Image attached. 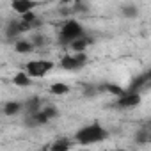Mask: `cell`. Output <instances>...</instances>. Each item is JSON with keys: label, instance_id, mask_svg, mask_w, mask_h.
Returning <instances> with one entry per match:
<instances>
[{"label": "cell", "instance_id": "obj_1", "mask_svg": "<svg viewBox=\"0 0 151 151\" xmlns=\"http://www.w3.org/2000/svg\"><path fill=\"white\" fill-rule=\"evenodd\" d=\"M107 137H109V132H107L101 124H98V123L80 128V130L77 132V135H75L77 142H80V144H84V146L101 142V140H105Z\"/></svg>", "mask_w": 151, "mask_h": 151}, {"label": "cell", "instance_id": "obj_2", "mask_svg": "<svg viewBox=\"0 0 151 151\" xmlns=\"http://www.w3.org/2000/svg\"><path fill=\"white\" fill-rule=\"evenodd\" d=\"M80 37H84V27H82V23H78L77 20H68L62 25L60 34H59L60 43H73V41H77Z\"/></svg>", "mask_w": 151, "mask_h": 151}, {"label": "cell", "instance_id": "obj_3", "mask_svg": "<svg viewBox=\"0 0 151 151\" xmlns=\"http://www.w3.org/2000/svg\"><path fill=\"white\" fill-rule=\"evenodd\" d=\"M53 69V62L50 60H43V59H36V60H30L27 62L25 66V73L29 75L30 78H43L48 71Z\"/></svg>", "mask_w": 151, "mask_h": 151}, {"label": "cell", "instance_id": "obj_4", "mask_svg": "<svg viewBox=\"0 0 151 151\" xmlns=\"http://www.w3.org/2000/svg\"><path fill=\"white\" fill-rule=\"evenodd\" d=\"M87 62V55L86 53H75V55H66L60 59V68L66 71H73L78 69Z\"/></svg>", "mask_w": 151, "mask_h": 151}, {"label": "cell", "instance_id": "obj_5", "mask_svg": "<svg viewBox=\"0 0 151 151\" xmlns=\"http://www.w3.org/2000/svg\"><path fill=\"white\" fill-rule=\"evenodd\" d=\"M139 103H140V94L139 93H126L124 91V94L119 96L116 105L119 109H132V107H137Z\"/></svg>", "mask_w": 151, "mask_h": 151}, {"label": "cell", "instance_id": "obj_6", "mask_svg": "<svg viewBox=\"0 0 151 151\" xmlns=\"http://www.w3.org/2000/svg\"><path fill=\"white\" fill-rule=\"evenodd\" d=\"M36 6H37V4L32 2V0H13V2H11V9H13L16 14H20V16H23V14H27V13H32V9H34Z\"/></svg>", "mask_w": 151, "mask_h": 151}, {"label": "cell", "instance_id": "obj_7", "mask_svg": "<svg viewBox=\"0 0 151 151\" xmlns=\"http://www.w3.org/2000/svg\"><path fill=\"white\" fill-rule=\"evenodd\" d=\"M149 80H151V71H146V73L139 75L135 80H132V84H130V87H128L126 93H137V89L147 87L149 86Z\"/></svg>", "mask_w": 151, "mask_h": 151}, {"label": "cell", "instance_id": "obj_8", "mask_svg": "<svg viewBox=\"0 0 151 151\" xmlns=\"http://www.w3.org/2000/svg\"><path fill=\"white\" fill-rule=\"evenodd\" d=\"M29 29L20 22V20H13L9 25H7V29H6V36L7 37H16V36H20V34H23V32H27Z\"/></svg>", "mask_w": 151, "mask_h": 151}, {"label": "cell", "instance_id": "obj_9", "mask_svg": "<svg viewBox=\"0 0 151 151\" xmlns=\"http://www.w3.org/2000/svg\"><path fill=\"white\" fill-rule=\"evenodd\" d=\"M23 105V109L27 110V114H36V112H39L41 110V100L37 98V96H32V98H29L25 103H22Z\"/></svg>", "mask_w": 151, "mask_h": 151}, {"label": "cell", "instance_id": "obj_10", "mask_svg": "<svg viewBox=\"0 0 151 151\" xmlns=\"http://www.w3.org/2000/svg\"><path fill=\"white\" fill-rule=\"evenodd\" d=\"M13 82H14V86H18V87H27V86H30V77H29L25 71H18V73L14 75Z\"/></svg>", "mask_w": 151, "mask_h": 151}, {"label": "cell", "instance_id": "obj_11", "mask_svg": "<svg viewBox=\"0 0 151 151\" xmlns=\"http://www.w3.org/2000/svg\"><path fill=\"white\" fill-rule=\"evenodd\" d=\"M14 50H16L18 53H30V52L34 50V45H32V41L20 39V41H16V45H14Z\"/></svg>", "mask_w": 151, "mask_h": 151}, {"label": "cell", "instance_id": "obj_12", "mask_svg": "<svg viewBox=\"0 0 151 151\" xmlns=\"http://www.w3.org/2000/svg\"><path fill=\"white\" fill-rule=\"evenodd\" d=\"M89 45H91V39H89V37H80V39H77V41L71 43V48L77 52V53H84V50H86Z\"/></svg>", "mask_w": 151, "mask_h": 151}, {"label": "cell", "instance_id": "obj_13", "mask_svg": "<svg viewBox=\"0 0 151 151\" xmlns=\"http://www.w3.org/2000/svg\"><path fill=\"white\" fill-rule=\"evenodd\" d=\"M98 91H109L110 94H114V96H123L124 94V89L121 87V86H116V84H103L101 87H98Z\"/></svg>", "mask_w": 151, "mask_h": 151}, {"label": "cell", "instance_id": "obj_14", "mask_svg": "<svg viewBox=\"0 0 151 151\" xmlns=\"http://www.w3.org/2000/svg\"><path fill=\"white\" fill-rule=\"evenodd\" d=\"M22 109H23L22 103H18V101H9V103H6V107H4V112H6L7 116H16V114H20Z\"/></svg>", "mask_w": 151, "mask_h": 151}, {"label": "cell", "instance_id": "obj_15", "mask_svg": "<svg viewBox=\"0 0 151 151\" xmlns=\"http://www.w3.org/2000/svg\"><path fill=\"white\" fill-rule=\"evenodd\" d=\"M69 139H57L53 144H52V147H50V151H69Z\"/></svg>", "mask_w": 151, "mask_h": 151}, {"label": "cell", "instance_id": "obj_16", "mask_svg": "<svg viewBox=\"0 0 151 151\" xmlns=\"http://www.w3.org/2000/svg\"><path fill=\"white\" fill-rule=\"evenodd\" d=\"M50 93L55 94V96H62V94L69 93V87H68L66 84H62V82H57V84H53V86L50 87Z\"/></svg>", "mask_w": 151, "mask_h": 151}, {"label": "cell", "instance_id": "obj_17", "mask_svg": "<svg viewBox=\"0 0 151 151\" xmlns=\"http://www.w3.org/2000/svg\"><path fill=\"white\" fill-rule=\"evenodd\" d=\"M121 13H123V16H126V18H135V16L139 14V9H137L133 4H126V6L121 7Z\"/></svg>", "mask_w": 151, "mask_h": 151}, {"label": "cell", "instance_id": "obj_18", "mask_svg": "<svg viewBox=\"0 0 151 151\" xmlns=\"http://www.w3.org/2000/svg\"><path fill=\"white\" fill-rule=\"evenodd\" d=\"M135 140H137L139 144H146V142L149 140V132H147V128L139 130V133L135 135Z\"/></svg>", "mask_w": 151, "mask_h": 151}, {"label": "cell", "instance_id": "obj_19", "mask_svg": "<svg viewBox=\"0 0 151 151\" xmlns=\"http://www.w3.org/2000/svg\"><path fill=\"white\" fill-rule=\"evenodd\" d=\"M43 114H45L46 119L50 121V119H55V117L59 116V110H57L55 107H46V109H43Z\"/></svg>", "mask_w": 151, "mask_h": 151}, {"label": "cell", "instance_id": "obj_20", "mask_svg": "<svg viewBox=\"0 0 151 151\" xmlns=\"http://www.w3.org/2000/svg\"><path fill=\"white\" fill-rule=\"evenodd\" d=\"M96 93H98V87L89 86V84H87V86H84V94H86V96H94Z\"/></svg>", "mask_w": 151, "mask_h": 151}, {"label": "cell", "instance_id": "obj_21", "mask_svg": "<svg viewBox=\"0 0 151 151\" xmlns=\"http://www.w3.org/2000/svg\"><path fill=\"white\" fill-rule=\"evenodd\" d=\"M75 9H77V11H87V9H89V6H87V4H80V2H78V4H75Z\"/></svg>", "mask_w": 151, "mask_h": 151}, {"label": "cell", "instance_id": "obj_22", "mask_svg": "<svg viewBox=\"0 0 151 151\" xmlns=\"http://www.w3.org/2000/svg\"><path fill=\"white\" fill-rule=\"evenodd\" d=\"M112 151H126V149H112Z\"/></svg>", "mask_w": 151, "mask_h": 151}]
</instances>
